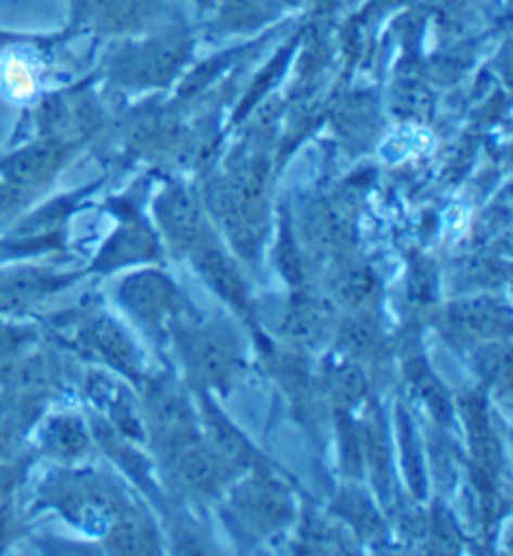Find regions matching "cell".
<instances>
[{"label":"cell","mask_w":513,"mask_h":556,"mask_svg":"<svg viewBox=\"0 0 513 556\" xmlns=\"http://www.w3.org/2000/svg\"><path fill=\"white\" fill-rule=\"evenodd\" d=\"M113 546H118L120 552H151L149 527L138 525V521H124V525H118L116 529Z\"/></svg>","instance_id":"18"},{"label":"cell","mask_w":513,"mask_h":556,"mask_svg":"<svg viewBox=\"0 0 513 556\" xmlns=\"http://www.w3.org/2000/svg\"><path fill=\"white\" fill-rule=\"evenodd\" d=\"M120 301L149 326H166L183 311V299L176 283L158 271H141L120 286Z\"/></svg>","instance_id":"3"},{"label":"cell","mask_w":513,"mask_h":556,"mask_svg":"<svg viewBox=\"0 0 513 556\" xmlns=\"http://www.w3.org/2000/svg\"><path fill=\"white\" fill-rule=\"evenodd\" d=\"M61 149H51V146H43V149H33L21 153L18 159L11 163V178L15 184L30 186L46 181L48 176L53 174L55 166L61 163Z\"/></svg>","instance_id":"16"},{"label":"cell","mask_w":513,"mask_h":556,"mask_svg":"<svg viewBox=\"0 0 513 556\" xmlns=\"http://www.w3.org/2000/svg\"><path fill=\"white\" fill-rule=\"evenodd\" d=\"M233 514L254 536L271 534L273 529L288 525L293 517V504L286 489L279 481L260 471L248 484L233 492Z\"/></svg>","instance_id":"2"},{"label":"cell","mask_w":513,"mask_h":556,"mask_svg":"<svg viewBox=\"0 0 513 556\" xmlns=\"http://www.w3.org/2000/svg\"><path fill=\"white\" fill-rule=\"evenodd\" d=\"M329 324L331 314L323 301L308 296V293H298L291 301L283 329L298 343H319L325 337V331H329Z\"/></svg>","instance_id":"12"},{"label":"cell","mask_w":513,"mask_h":556,"mask_svg":"<svg viewBox=\"0 0 513 556\" xmlns=\"http://www.w3.org/2000/svg\"><path fill=\"white\" fill-rule=\"evenodd\" d=\"M84 343L105 362L116 366L118 371L138 379V358L133 351V343L120 331V326L111 318L98 316L93 321L84 326Z\"/></svg>","instance_id":"9"},{"label":"cell","mask_w":513,"mask_h":556,"mask_svg":"<svg viewBox=\"0 0 513 556\" xmlns=\"http://www.w3.org/2000/svg\"><path fill=\"white\" fill-rule=\"evenodd\" d=\"M170 456H174L176 477L183 481V486L201 496L221 494L235 473L214 448L195 439L176 446Z\"/></svg>","instance_id":"6"},{"label":"cell","mask_w":513,"mask_h":556,"mask_svg":"<svg viewBox=\"0 0 513 556\" xmlns=\"http://www.w3.org/2000/svg\"><path fill=\"white\" fill-rule=\"evenodd\" d=\"M46 444L51 446V452H55L59 456H76L80 452H86L88 437L78 419L63 416V419H55L48 424Z\"/></svg>","instance_id":"17"},{"label":"cell","mask_w":513,"mask_h":556,"mask_svg":"<svg viewBox=\"0 0 513 556\" xmlns=\"http://www.w3.org/2000/svg\"><path fill=\"white\" fill-rule=\"evenodd\" d=\"M149 419L156 444L174 452L195 439L193 408L174 381H158L149 391Z\"/></svg>","instance_id":"4"},{"label":"cell","mask_w":513,"mask_h":556,"mask_svg":"<svg viewBox=\"0 0 513 556\" xmlns=\"http://www.w3.org/2000/svg\"><path fill=\"white\" fill-rule=\"evenodd\" d=\"M325 389H329L331 402L338 408H354L356 404H361L365 391H369V383H365L361 366L354 362H341L336 366H329V371H325Z\"/></svg>","instance_id":"15"},{"label":"cell","mask_w":513,"mask_h":556,"mask_svg":"<svg viewBox=\"0 0 513 556\" xmlns=\"http://www.w3.org/2000/svg\"><path fill=\"white\" fill-rule=\"evenodd\" d=\"M449 324L469 339H496L509 333L506 308L486 304V301H471V304H456L449 311Z\"/></svg>","instance_id":"10"},{"label":"cell","mask_w":513,"mask_h":556,"mask_svg":"<svg viewBox=\"0 0 513 556\" xmlns=\"http://www.w3.org/2000/svg\"><path fill=\"white\" fill-rule=\"evenodd\" d=\"M333 291H336L341 304L361 311L371 306V301L376 299L379 283L371 268H365L363 264H348L338 268L336 278H333Z\"/></svg>","instance_id":"14"},{"label":"cell","mask_w":513,"mask_h":556,"mask_svg":"<svg viewBox=\"0 0 513 556\" xmlns=\"http://www.w3.org/2000/svg\"><path fill=\"white\" fill-rule=\"evenodd\" d=\"M156 214L161 228L166 231L170 243H176V249L193 253L214 241L206 218L201 214V206L183 188H168L158 199Z\"/></svg>","instance_id":"5"},{"label":"cell","mask_w":513,"mask_h":556,"mask_svg":"<svg viewBox=\"0 0 513 556\" xmlns=\"http://www.w3.org/2000/svg\"><path fill=\"white\" fill-rule=\"evenodd\" d=\"M156 256H158L156 236L149 231V226L126 224L111 236L108 247L103 249L101 258H98L95 266L98 268H118L120 264H130V261H145V258H156Z\"/></svg>","instance_id":"11"},{"label":"cell","mask_w":513,"mask_h":556,"mask_svg":"<svg viewBox=\"0 0 513 556\" xmlns=\"http://www.w3.org/2000/svg\"><path fill=\"white\" fill-rule=\"evenodd\" d=\"M203 421H206L208 446L231 466V469H256L258 473L268 469L264 456H260L251 441L233 427L218 408L210 404V399H203Z\"/></svg>","instance_id":"7"},{"label":"cell","mask_w":513,"mask_h":556,"mask_svg":"<svg viewBox=\"0 0 513 556\" xmlns=\"http://www.w3.org/2000/svg\"><path fill=\"white\" fill-rule=\"evenodd\" d=\"M191 256L195 261L198 274L203 276V281H206L223 301L235 306L239 314L246 316L251 311L248 286L243 281V276L239 268H235L233 261L228 258L214 241L206 243V247H201L198 251H193Z\"/></svg>","instance_id":"8"},{"label":"cell","mask_w":513,"mask_h":556,"mask_svg":"<svg viewBox=\"0 0 513 556\" xmlns=\"http://www.w3.org/2000/svg\"><path fill=\"white\" fill-rule=\"evenodd\" d=\"M178 346L203 387L226 389L239 369V343L226 326L189 321L178 324Z\"/></svg>","instance_id":"1"},{"label":"cell","mask_w":513,"mask_h":556,"mask_svg":"<svg viewBox=\"0 0 513 556\" xmlns=\"http://www.w3.org/2000/svg\"><path fill=\"white\" fill-rule=\"evenodd\" d=\"M338 346L358 362H379L386 351L381 331L369 316H356L346 321L338 333Z\"/></svg>","instance_id":"13"}]
</instances>
